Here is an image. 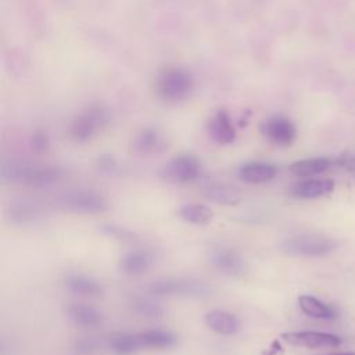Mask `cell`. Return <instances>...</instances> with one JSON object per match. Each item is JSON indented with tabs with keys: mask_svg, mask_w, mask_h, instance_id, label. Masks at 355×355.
Listing matches in <instances>:
<instances>
[{
	"mask_svg": "<svg viewBox=\"0 0 355 355\" xmlns=\"http://www.w3.org/2000/svg\"><path fill=\"white\" fill-rule=\"evenodd\" d=\"M209 263L220 273L232 277H243L247 273V262L243 255L229 245L212 247L208 255Z\"/></svg>",
	"mask_w": 355,
	"mask_h": 355,
	"instance_id": "obj_8",
	"label": "cell"
},
{
	"mask_svg": "<svg viewBox=\"0 0 355 355\" xmlns=\"http://www.w3.org/2000/svg\"><path fill=\"white\" fill-rule=\"evenodd\" d=\"M46 205L36 198L12 200L7 208V216L11 223L26 226L36 223L46 215Z\"/></svg>",
	"mask_w": 355,
	"mask_h": 355,
	"instance_id": "obj_9",
	"label": "cell"
},
{
	"mask_svg": "<svg viewBox=\"0 0 355 355\" xmlns=\"http://www.w3.org/2000/svg\"><path fill=\"white\" fill-rule=\"evenodd\" d=\"M58 205L75 214H103L110 207L107 197L92 189L68 191L58 198Z\"/></svg>",
	"mask_w": 355,
	"mask_h": 355,
	"instance_id": "obj_6",
	"label": "cell"
},
{
	"mask_svg": "<svg viewBox=\"0 0 355 355\" xmlns=\"http://www.w3.org/2000/svg\"><path fill=\"white\" fill-rule=\"evenodd\" d=\"M155 86L162 100L176 103L190 96L194 89V78L184 68L169 67L159 72Z\"/></svg>",
	"mask_w": 355,
	"mask_h": 355,
	"instance_id": "obj_3",
	"label": "cell"
},
{
	"mask_svg": "<svg viewBox=\"0 0 355 355\" xmlns=\"http://www.w3.org/2000/svg\"><path fill=\"white\" fill-rule=\"evenodd\" d=\"M333 355H355L352 352H344V354H333Z\"/></svg>",
	"mask_w": 355,
	"mask_h": 355,
	"instance_id": "obj_33",
	"label": "cell"
},
{
	"mask_svg": "<svg viewBox=\"0 0 355 355\" xmlns=\"http://www.w3.org/2000/svg\"><path fill=\"white\" fill-rule=\"evenodd\" d=\"M129 308L135 315L146 319H158L165 315V308L159 302L144 295L130 297Z\"/></svg>",
	"mask_w": 355,
	"mask_h": 355,
	"instance_id": "obj_23",
	"label": "cell"
},
{
	"mask_svg": "<svg viewBox=\"0 0 355 355\" xmlns=\"http://www.w3.org/2000/svg\"><path fill=\"white\" fill-rule=\"evenodd\" d=\"M64 286L68 291L80 297L98 298L104 294V286L98 280L82 273H68L64 277Z\"/></svg>",
	"mask_w": 355,
	"mask_h": 355,
	"instance_id": "obj_14",
	"label": "cell"
},
{
	"mask_svg": "<svg viewBox=\"0 0 355 355\" xmlns=\"http://www.w3.org/2000/svg\"><path fill=\"white\" fill-rule=\"evenodd\" d=\"M107 349V337L90 336L82 337L72 344V351L76 355H93Z\"/></svg>",
	"mask_w": 355,
	"mask_h": 355,
	"instance_id": "obj_27",
	"label": "cell"
},
{
	"mask_svg": "<svg viewBox=\"0 0 355 355\" xmlns=\"http://www.w3.org/2000/svg\"><path fill=\"white\" fill-rule=\"evenodd\" d=\"M280 338L291 345L306 348H336L341 344L337 336L323 331H287Z\"/></svg>",
	"mask_w": 355,
	"mask_h": 355,
	"instance_id": "obj_10",
	"label": "cell"
},
{
	"mask_svg": "<svg viewBox=\"0 0 355 355\" xmlns=\"http://www.w3.org/2000/svg\"><path fill=\"white\" fill-rule=\"evenodd\" d=\"M155 262V257L148 250H133L123 254L119 259V270L128 276L146 273Z\"/></svg>",
	"mask_w": 355,
	"mask_h": 355,
	"instance_id": "obj_15",
	"label": "cell"
},
{
	"mask_svg": "<svg viewBox=\"0 0 355 355\" xmlns=\"http://www.w3.org/2000/svg\"><path fill=\"white\" fill-rule=\"evenodd\" d=\"M107 349L114 355H135L141 345L137 333H114L107 337Z\"/></svg>",
	"mask_w": 355,
	"mask_h": 355,
	"instance_id": "obj_22",
	"label": "cell"
},
{
	"mask_svg": "<svg viewBox=\"0 0 355 355\" xmlns=\"http://www.w3.org/2000/svg\"><path fill=\"white\" fill-rule=\"evenodd\" d=\"M336 245V240L315 233L295 234L280 243L282 251L298 257H322L333 251Z\"/></svg>",
	"mask_w": 355,
	"mask_h": 355,
	"instance_id": "obj_5",
	"label": "cell"
},
{
	"mask_svg": "<svg viewBox=\"0 0 355 355\" xmlns=\"http://www.w3.org/2000/svg\"><path fill=\"white\" fill-rule=\"evenodd\" d=\"M100 230L114 239V240H118V241H123V243H133L137 240V236L135 232L129 230L128 227H122V226H118V225H112V223H107V225H101Z\"/></svg>",
	"mask_w": 355,
	"mask_h": 355,
	"instance_id": "obj_28",
	"label": "cell"
},
{
	"mask_svg": "<svg viewBox=\"0 0 355 355\" xmlns=\"http://www.w3.org/2000/svg\"><path fill=\"white\" fill-rule=\"evenodd\" d=\"M49 147V139L44 133H40L37 132L36 135H33L32 137V148L37 153H42V151H46Z\"/></svg>",
	"mask_w": 355,
	"mask_h": 355,
	"instance_id": "obj_30",
	"label": "cell"
},
{
	"mask_svg": "<svg viewBox=\"0 0 355 355\" xmlns=\"http://www.w3.org/2000/svg\"><path fill=\"white\" fill-rule=\"evenodd\" d=\"M207 129L209 137L218 144L227 146L236 140V128L230 115L223 110L212 115V118L208 121Z\"/></svg>",
	"mask_w": 355,
	"mask_h": 355,
	"instance_id": "obj_13",
	"label": "cell"
},
{
	"mask_svg": "<svg viewBox=\"0 0 355 355\" xmlns=\"http://www.w3.org/2000/svg\"><path fill=\"white\" fill-rule=\"evenodd\" d=\"M147 291L155 297L208 298L214 290L207 282L196 277H164L151 282Z\"/></svg>",
	"mask_w": 355,
	"mask_h": 355,
	"instance_id": "obj_1",
	"label": "cell"
},
{
	"mask_svg": "<svg viewBox=\"0 0 355 355\" xmlns=\"http://www.w3.org/2000/svg\"><path fill=\"white\" fill-rule=\"evenodd\" d=\"M298 305L305 315L315 319H331L334 316V312L330 306H327L320 300L312 295H306V294L300 295Z\"/></svg>",
	"mask_w": 355,
	"mask_h": 355,
	"instance_id": "obj_25",
	"label": "cell"
},
{
	"mask_svg": "<svg viewBox=\"0 0 355 355\" xmlns=\"http://www.w3.org/2000/svg\"><path fill=\"white\" fill-rule=\"evenodd\" d=\"M202 172L200 159L193 154H179L171 158L159 171V176L172 183L194 182Z\"/></svg>",
	"mask_w": 355,
	"mask_h": 355,
	"instance_id": "obj_7",
	"label": "cell"
},
{
	"mask_svg": "<svg viewBox=\"0 0 355 355\" xmlns=\"http://www.w3.org/2000/svg\"><path fill=\"white\" fill-rule=\"evenodd\" d=\"M330 166V161L323 157L318 158H306V159H300L295 161L290 165V172L297 175V176H312L322 173Z\"/></svg>",
	"mask_w": 355,
	"mask_h": 355,
	"instance_id": "obj_26",
	"label": "cell"
},
{
	"mask_svg": "<svg viewBox=\"0 0 355 355\" xmlns=\"http://www.w3.org/2000/svg\"><path fill=\"white\" fill-rule=\"evenodd\" d=\"M178 215L182 220L191 223V225H207L214 218V211L204 204L198 202H190L184 204L178 209Z\"/></svg>",
	"mask_w": 355,
	"mask_h": 355,
	"instance_id": "obj_24",
	"label": "cell"
},
{
	"mask_svg": "<svg viewBox=\"0 0 355 355\" xmlns=\"http://www.w3.org/2000/svg\"><path fill=\"white\" fill-rule=\"evenodd\" d=\"M141 349H169L178 344V336L165 329H151L137 333Z\"/></svg>",
	"mask_w": 355,
	"mask_h": 355,
	"instance_id": "obj_20",
	"label": "cell"
},
{
	"mask_svg": "<svg viewBox=\"0 0 355 355\" xmlns=\"http://www.w3.org/2000/svg\"><path fill=\"white\" fill-rule=\"evenodd\" d=\"M204 197L211 202L233 207L237 205L241 200L240 190L227 183H212L204 189Z\"/></svg>",
	"mask_w": 355,
	"mask_h": 355,
	"instance_id": "obj_21",
	"label": "cell"
},
{
	"mask_svg": "<svg viewBox=\"0 0 355 355\" xmlns=\"http://www.w3.org/2000/svg\"><path fill=\"white\" fill-rule=\"evenodd\" d=\"M96 166H97L98 173L105 175V176H114V175H116L118 171H119L116 161H115L114 158L108 157V155L98 158Z\"/></svg>",
	"mask_w": 355,
	"mask_h": 355,
	"instance_id": "obj_29",
	"label": "cell"
},
{
	"mask_svg": "<svg viewBox=\"0 0 355 355\" xmlns=\"http://www.w3.org/2000/svg\"><path fill=\"white\" fill-rule=\"evenodd\" d=\"M277 175V169L275 165L262 161H251L243 164L239 169L240 180L250 184H261L270 182Z\"/></svg>",
	"mask_w": 355,
	"mask_h": 355,
	"instance_id": "obj_19",
	"label": "cell"
},
{
	"mask_svg": "<svg viewBox=\"0 0 355 355\" xmlns=\"http://www.w3.org/2000/svg\"><path fill=\"white\" fill-rule=\"evenodd\" d=\"M349 169L355 173V158H354V159H351V162H349Z\"/></svg>",
	"mask_w": 355,
	"mask_h": 355,
	"instance_id": "obj_32",
	"label": "cell"
},
{
	"mask_svg": "<svg viewBox=\"0 0 355 355\" xmlns=\"http://www.w3.org/2000/svg\"><path fill=\"white\" fill-rule=\"evenodd\" d=\"M168 143L165 136L153 128H146L140 130L132 141V148L139 155H155L161 154L166 148Z\"/></svg>",
	"mask_w": 355,
	"mask_h": 355,
	"instance_id": "obj_12",
	"label": "cell"
},
{
	"mask_svg": "<svg viewBox=\"0 0 355 355\" xmlns=\"http://www.w3.org/2000/svg\"><path fill=\"white\" fill-rule=\"evenodd\" d=\"M261 133L277 146H290L295 139L297 130L288 118L276 115L261 123Z\"/></svg>",
	"mask_w": 355,
	"mask_h": 355,
	"instance_id": "obj_11",
	"label": "cell"
},
{
	"mask_svg": "<svg viewBox=\"0 0 355 355\" xmlns=\"http://www.w3.org/2000/svg\"><path fill=\"white\" fill-rule=\"evenodd\" d=\"M67 316L73 324L85 329L97 327L104 322V316L97 308L80 302L69 304L67 306Z\"/></svg>",
	"mask_w": 355,
	"mask_h": 355,
	"instance_id": "obj_18",
	"label": "cell"
},
{
	"mask_svg": "<svg viewBox=\"0 0 355 355\" xmlns=\"http://www.w3.org/2000/svg\"><path fill=\"white\" fill-rule=\"evenodd\" d=\"M111 122V114L101 105H93L82 111L71 123L69 135L78 143H86L103 132Z\"/></svg>",
	"mask_w": 355,
	"mask_h": 355,
	"instance_id": "obj_4",
	"label": "cell"
},
{
	"mask_svg": "<svg viewBox=\"0 0 355 355\" xmlns=\"http://www.w3.org/2000/svg\"><path fill=\"white\" fill-rule=\"evenodd\" d=\"M282 351H283V347L280 345L279 340H275V341H272L270 347L266 348V349L262 352V355H277V354H280Z\"/></svg>",
	"mask_w": 355,
	"mask_h": 355,
	"instance_id": "obj_31",
	"label": "cell"
},
{
	"mask_svg": "<svg viewBox=\"0 0 355 355\" xmlns=\"http://www.w3.org/2000/svg\"><path fill=\"white\" fill-rule=\"evenodd\" d=\"M204 323L220 336H233L241 329V323L236 315L220 309L207 312L204 315Z\"/></svg>",
	"mask_w": 355,
	"mask_h": 355,
	"instance_id": "obj_17",
	"label": "cell"
},
{
	"mask_svg": "<svg viewBox=\"0 0 355 355\" xmlns=\"http://www.w3.org/2000/svg\"><path fill=\"white\" fill-rule=\"evenodd\" d=\"M334 187L336 183L331 179H309L294 183L290 189V194L301 200H313L329 196L333 193Z\"/></svg>",
	"mask_w": 355,
	"mask_h": 355,
	"instance_id": "obj_16",
	"label": "cell"
},
{
	"mask_svg": "<svg viewBox=\"0 0 355 355\" xmlns=\"http://www.w3.org/2000/svg\"><path fill=\"white\" fill-rule=\"evenodd\" d=\"M61 166H37L31 164L12 162L8 166V178L12 183H22L31 187H49L65 178Z\"/></svg>",
	"mask_w": 355,
	"mask_h": 355,
	"instance_id": "obj_2",
	"label": "cell"
}]
</instances>
